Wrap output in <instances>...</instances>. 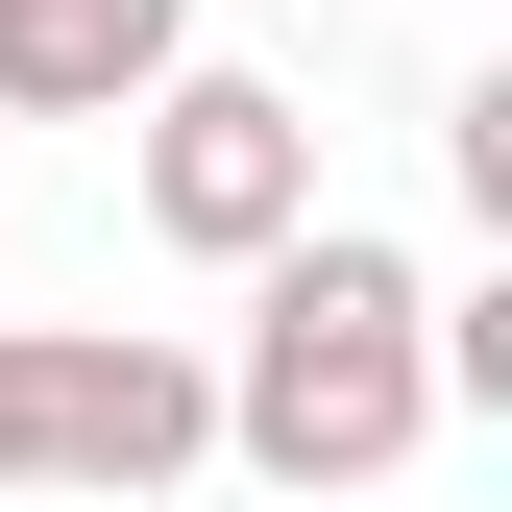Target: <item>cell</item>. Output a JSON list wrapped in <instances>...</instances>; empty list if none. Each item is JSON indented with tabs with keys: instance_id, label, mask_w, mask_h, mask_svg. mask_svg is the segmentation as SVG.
I'll use <instances>...</instances> for the list:
<instances>
[{
	"instance_id": "4",
	"label": "cell",
	"mask_w": 512,
	"mask_h": 512,
	"mask_svg": "<svg viewBox=\"0 0 512 512\" xmlns=\"http://www.w3.org/2000/svg\"><path fill=\"white\" fill-rule=\"evenodd\" d=\"M196 74V0H0V122H147Z\"/></svg>"
},
{
	"instance_id": "2",
	"label": "cell",
	"mask_w": 512,
	"mask_h": 512,
	"mask_svg": "<svg viewBox=\"0 0 512 512\" xmlns=\"http://www.w3.org/2000/svg\"><path fill=\"white\" fill-rule=\"evenodd\" d=\"M171 464H220V366L98 317V342H25V512H147Z\"/></svg>"
},
{
	"instance_id": "1",
	"label": "cell",
	"mask_w": 512,
	"mask_h": 512,
	"mask_svg": "<svg viewBox=\"0 0 512 512\" xmlns=\"http://www.w3.org/2000/svg\"><path fill=\"white\" fill-rule=\"evenodd\" d=\"M415 244H366V220H293L269 269H244V366H220V464H269L293 512L317 488H391L415 439H439V342H415Z\"/></svg>"
},
{
	"instance_id": "3",
	"label": "cell",
	"mask_w": 512,
	"mask_h": 512,
	"mask_svg": "<svg viewBox=\"0 0 512 512\" xmlns=\"http://www.w3.org/2000/svg\"><path fill=\"white\" fill-rule=\"evenodd\" d=\"M293 220H317V98H269V74H171V98H147V244L269 269Z\"/></svg>"
},
{
	"instance_id": "5",
	"label": "cell",
	"mask_w": 512,
	"mask_h": 512,
	"mask_svg": "<svg viewBox=\"0 0 512 512\" xmlns=\"http://www.w3.org/2000/svg\"><path fill=\"white\" fill-rule=\"evenodd\" d=\"M0 512H25V342H0Z\"/></svg>"
}]
</instances>
